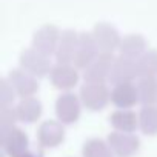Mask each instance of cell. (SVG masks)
I'll list each match as a JSON object with an SVG mask.
<instances>
[{
    "label": "cell",
    "mask_w": 157,
    "mask_h": 157,
    "mask_svg": "<svg viewBox=\"0 0 157 157\" xmlns=\"http://www.w3.org/2000/svg\"><path fill=\"white\" fill-rule=\"evenodd\" d=\"M109 149L108 145L100 140V139H93L90 142L85 143L83 146V155L85 157H108L109 154Z\"/></svg>",
    "instance_id": "7402d4cb"
},
{
    "label": "cell",
    "mask_w": 157,
    "mask_h": 157,
    "mask_svg": "<svg viewBox=\"0 0 157 157\" xmlns=\"http://www.w3.org/2000/svg\"><path fill=\"white\" fill-rule=\"evenodd\" d=\"M19 63L23 69H26L28 72H31L33 75L43 78L46 75H49L51 69H52V63H51V57L42 54L40 51L34 49L33 46L28 49H23L20 52L19 57Z\"/></svg>",
    "instance_id": "7a4b0ae2"
},
{
    "label": "cell",
    "mask_w": 157,
    "mask_h": 157,
    "mask_svg": "<svg viewBox=\"0 0 157 157\" xmlns=\"http://www.w3.org/2000/svg\"><path fill=\"white\" fill-rule=\"evenodd\" d=\"M148 49V42L142 34H128L122 37L120 46H119V56L137 60L145 51Z\"/></svg>",
    "instance_id": "2e32d148"
},
{
    "label": "cell",
    "mask_w": 157,
    "mask_h": 157,
    "mask_svg": "<svg viewBox=\"0 0 157 157\" xmlns=\"http://www.w3.org/2000/svg\"><path fill=\"white\" fill-rule=\"evenodd\" d=\"M3 146L10 155L19 157L28 148V137L19 128H14V126L6 128L3 129Z\"/></svg>",
    "instance_id": "9a60e30c"
},
{
    "label": "cell",
    "mask_w": 157,
    "mask_h": 157,
    "mask_svg": "<svg viewBox=\"0 0 157 157\" xmlns=\"http://www.w3.org/2000/svg\"><path fill=\"white\" fill-rule=\"evenodd\" d=\"M8 80L10 83L13 85L14 91L17 93V96L20 99L23 97H31L34 96L39 88H40V83H39V77L33 75L31 72H28L26 69H23L22 66L13 69L8 75Z\"/></svg>",
    "instance_id": "52a82bcc"
},
{
    "label": "cell",
    "mask_w": 157,
    "mask_h": 157,
    "mask_svg": "<svg viewBox=\"0 0 157 157\" xmlns=\"http://www.w3.org/2000/svg\"><path fill=\"white\" fill-rule=\"evenodd\" d=\"M139 77V69H137V60L119 56L116 57L109 77H108V83L109 85H119V83H126V82H134Z\"/></svg>",
    "instance_id": "ba28073f"
},
{
    "label": "cell",
    "mask_w": 157,
    "mask_h": 157,
    "mask_svg": "<svg viewBox=\"0 0 157 157\" xmlns=\"http://www.w3.org/2000/svg\"><path fill=\"white\" fill-rule=\"evenodd\" d=\"M62 31L51 23L40 26L33 36V48L40 51L45 56H54L57 51V45L60 40Z\"/></svg>",
    "instance_id": "5b68a950"
},
{
    "label": "cell",
    "mask_w": 157,
    "mask_h": 157,
    "mask_svg": "<svg viewBox=\"0 0 157 157\" xmlns=\"http://www.w3.org/2000/svg\"><path fill=\"white\" fill-rule=\"evenodd\" d=\"M37 137H39V143L42 146H48V148L57 146L65 139L63 123L60 120L59 122H56V120H46V122H43L40 125V128H39Z\"/></svg>",
    "instance_id": "5bb4252c"
},
{
    "label": "cell",
    "mask_w": 157,
    "mask_h": 157,
    "mask_svg": "<svg viewBox=\"0 0 157 157\" xmlns=\"http://www.w3.org/2000/svg\"><path fill=\"white\" fill-rule=\"evenodd\" d=\"M139 77H157V49H146L137 59Z\"/></svg>",
    "instance_id": "44dd1931"
},
{
    "label": "cell",
    "mask_w": 157,
    "mask_h": 157,
    "mask_svg": "<svg viewBox=\"0 0 157 157\" xmlns=\"http://www.w3.org/2000/svg\"><path fill=\"white\" fill-rule=\"evenodd\" d=\"M42 111H43L42 102L37 97H34V96L20 99V102L16 106L17 117L23 123H33V122H36L37 119H40Z\"/></svg>",
    "instance_id": "e0dca14e"
},
{
    "label": "cell",
    "mask_w": 157,
    "mask_h": 157,
    "mask_svg": "<svg viewBox=\"0 0 157 157\" xmlns=\"http://www.w3.org/2000/svg\"><path fill=\"white\" fill-rule=\"evenodd\" d=\"M99 46L93 37V33H80L78 36V45H77V51L74 56L72 63L78 68V69H85L97 56H99Z\"/></svg>",
    "instance_id": "30bf717a"
},
{
    "label": "cell",
    "mask_w": 157,
    "mask_h": 157,
    "mask_svg": "<svg viewBox=\"0 0 157 157\" xmlns=\"http://www.w3.org/2000/svg\"><path fill=\"white\" fill-rule=\"evenodd\" d=\"M114 60V52H99V56L83 69V80L108 82Z\"/></svg>",
    "instance_id": "9c48e42d"
},
{
    "label": "cell",
    "mask_w": 157,
    "mask_h": 157,
    "mask_svg": "<svg viewBox=\"0 0 157 157\" xmlns=\"http://www.w3.org/2000/svg\"><path fill=\"white\" fill-rule=\"evenodd\" d=\"M139 100L143 106L157 103V77H139Z\"/></svg>",
    "instance_id": "d6986e66"
},
{
    "label": "cell",
    "mask_w": 157,
    "mask_h": 157,
    "mask_svg": "<svg viewBox=\"0 0 157 157\" xmlns=\"http://www.w3.org/2000/svg\"><path fill=\"white\" fill-rule=\"evenodd\" d=\"M17 93L14 91L13 85L10 83L8 77L2 78L0 80V102H2V106H11L16 100Z\"/></svg>",
    "instance_id": "603a6c76"
},
{
    "label": "cell",
    "mask_w": 157,
    "mask_h": 157,
    "mask_svg": "<svg viewBox=\"0 0 157 157\" xmlns=\"http://www.w3.org/2000/svg\"><path fill=\"white\" fill-rule=\"evenodd\" d=\"M108 145L111 148V151H114L117 155L120 157H129L132 155L137 149H139V139L129 132H123V131H116L113 134H109L108 137Z\"/></svg>",
    "instance_id": "4fadbf2b"
},
{
    "label": "cell",
    "mask_w": 157,
    "mask_h": 157,
    "mask_svg": "<svg viewBox=\"0 0 157 157\" xmlns=\"http://www.w3.org/2000/svg\"><path fill=\"white\" fill-rule=\"evenodd\" d=\"M78 97L82 105L90 111H102L111 102V91L106 82H90L85 80L80 86Z\"/></svg>",
    "instance_id": "6da1fadb"
},
{
    "label": "cell",
    "mask_w": 157,
    "mask_h": 157,
    "mask_svg": "<svg viewBox=\"0 0 157 157\" xmlns=\"http://www.w3.org/2000/svg\"><path fill=\"white\" fill-rule=\"evenodd\" d=\"M78 36H80V33H77L74 29L62 31L57 51L54 54L56 63H72L75 51H77V45H78Z\"/></svg>",
    "instance_id": "7c38bea8"
},
{
    "label": "cell",
    "mask_w": 157,
    "mask_h": 157,
    "mask_svg": "<svg viewBox=\"0 0 157 157\" xmlns=\"http://www.w3.org/2000/svg\"><path fill=\"white\" fill-rule=\"evenodd\" d=\"M51 85L60 91H71L80 80V72L74 63H56L49 72Z\"/></svg>",
    "instance_id": "3957f363"
},
{
    "label": "cell",
    "mask_w": 157,
    "mask_h": 157,
    "mask_svg": "<svg viewBox=\"0 0 157 157\" xmlns=\"http://www.w3.org/2000/svg\"><path fill=\"white\" fill-rule=\"evenodd\" d=\"M109 123L116 131H123V132H132L136 128H139V116L132 113L131 109H123L119 108L114 111L109 117Z\"/></svg>",
    "instance_id": "ac0fdd59"
},
{
    "label": "cell",
    "mask_w": 157,
    "mask_h": 157,
    "mask_svg": "<svg viewBox=\"0 0 157 157\" xmlns=\"http://www.w3.org/2000/svg\"><path fill=\"white\" fill-rule=\"evenodd\" d=\"M82 106L80 97L71 91H65L56 100V116L63 125L74 123L80 117Z\"/></svg>",
    "instance_id": "277c9868"
},
{
    "label": "cell",
    "mask_w": 157,
    "mask_h": 157,
    "mask_svg": "<svg viewBox=\"0 0 157 157\" xmlns=\"http://www.w3.org/2000/svg\"><path fill=\"white\" fill-rule=\"evenodd\" d=\"M111 103L116 105L117 108H123V109H129L134 105L140 103L137 83L126 82V83L114 85V88L111 90Z\"/></svg>",
    "instance_id": "8fae6325"
},
{
    "label": "cell",
    "mask_w": 157,
    "mask_h": 157,
    "mask_svg": "<svg viewBox=\"0 0 157 157\" xmlns=\"http://www.w3.org/2000/svg\"><path fill=\"white\" fill-rule=\"evenodd\" d=\"M139 128L146 136L157 134V106L146 105L139 113Z\"/></svg>",
    "instance_id": "ffe728a7"
},
{
    "label": "cell",
    "mask_w": 157,
    "mask_h": 157,
    "mask_svg": "<svg viewBox=\"0 0 157 157\" xmlns=\"http://www.w3.org/2000/svg\"><path fill=\"white\" fill-rule=\"evenodd\" d=\"M93 37L99 46L100 52H114L119 51L122 36L120 33L108 22H99L93 28Z\"/></svg>",
    "instance_id": "8992f818"
}]
</instances>
